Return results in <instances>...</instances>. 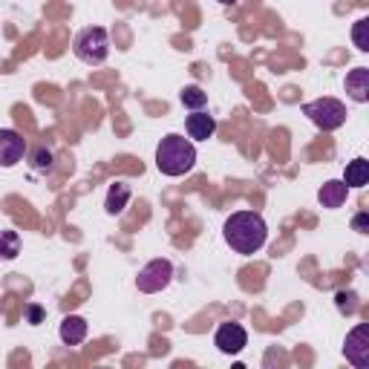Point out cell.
I'll return each instance as SVG.
<instances>
[{
	"mask_svg": "<svg viewBox=\"0 0 369 369\" xmlns=\"http://www.w3.org/2000/svg\"><path fill=\"white\" fill-rule=\"evenodd\" d=\"M338 309L343 312V314H352L355 309H358V294L355 292H338Z\"/></svg>",
	"mask_w": 369,
	"mask_h": 369,
	"instance_id": "cell-18",
	"label": "cell"
},
{
	"mask_svg": "<svg viewBox=\"0 0 369 369\" xmlns=\"http://www.w3.org/2000/svg\"><path fill=\"white\" fill-rule=\"evenodd\" d=\"M170 277H173V263L165 260V257H156V260H150L142 271H138L136 286H138V292H145V294H156V292H162L170 283Z\"/></svg>",
	"mask_w": 369,
	"mask_h": 369,
	"instance_id": "cell-5",
	"label": "cell"
},
{
	"mask_svg": "<svg viewBox=\"0 0 369 369\" xmlns=\"http://www.w3.org/2000/svg\"><path fill=\"white\" fill-rule=\"evenodd\" d=\"M127 202H130V184H127V182H116V184H110L107 202H104L107 214H121Z\"/></svg>",
	"mask_w": 369,
	"mask_h": 369,
	"instance_id": "cell-13",
	"label": "cell"
},
{
	"mask_svg": "<svg viewBox=\"0 0 369 369\" xmlns=\"http://www.w3.org/2000/svg\"><path fill=\"white\" fill-rule=\"evenodd\" d=\"M26 153V138L18 130H0V167H12Z\"/></svg>",
	"mask_w": 369,
	"mask_h": 369,
	"instance_id": "cell-8",
	"label": "cell"
},
{
	"mask_svg": "<svg viewBox=\"0 0 369 369\" xmlns=\"http://www.w3.org/2000/svg\"><path fill=\"white\" fill-rule=\"evenodd\" d=\"M40 317H43V312H40L38 306H29V320H32V323H40Z\"/></svg>",
	"mask_w": 369,
	"mask_h": 369,
	"instance_id": "cell-21",
	"label": "cell"
},
{
	"mask_svg": "<svg viewBox=\"0 0 369 369\" xmlns=\"http://www.w3.org/2000/svg\"><path fill=\"white\" fill-rule=\"evenodd\" d=\"M75 55L84 61V64H101L107 61L110 55V38H107V29L101 26H87L75 35V43H72Z\"/></svg>",
	"mask_w": 369,
	"mask_h": 369,
	"instance_id": "cell-3",
	"label": "cell"
},
{
	"mask_svg": "<svg viewBox=\"0 0 369 369\" xmlns=\"http://www.w3.org/2000/svg\"><path fill=\"white\" fill-rule=\"evenodd\" d=\"M197 165V148L194 142H188L184 136H165L159 148H156V167L165 176H184L191 173V167Z\"/></svg>",
	"mask_w": 369,
	"mask_h": 369,
	"instance_id": "cell-2",
	"label": "cell"
},
{
	"mask_svg": "<svg viewBox=\"0 0 369 369\" xmlns=\"http://www.w3.org/2000/svg\"><path fill=\"white\" fill-rule=\"evenodd\" d=\"M18 254H21L18 231H0V257H4V260H15Z\"/></svg>",
	"mask_w": 369,
	"mask_h": 369,
	"instance_id": "cell-15",
	"label": "cell"
},
{
	"mask_svg": "<svg viewBox=\"0 0 369 369\" xmlns=\"http://www.w3.org/2000/svg\"><path fill=\"white\" fill-rule=\"evenodd\" d=\"M246 343H248V335L240 323H219V329L214 335V346L222 355H237L246 349Z\"/></svg>",
	"mask_w": 369,
	"mask_h": 369,
	"instance_id": "cell-7",
	"label": "cell"
},
{
	"mask_svg": "<svg viewBox=\"0 0 369 369\" xmlns=\"http://www.w3.org/2000/svg\"><path fill=\"white\" fill-rule=\"evenodd\" d=\"M87 338V320L78 317V314H70L61 320V341L67 346H78L81 341Z\"/></svg>",
	"mask_w": 369,
	"mask_h": 369,
	"instance_id": "cell-12",
	"label": "cell"
},
{
	"mask_svg": "<svg viewBox=\"0 0 369 369\" xmlns=\"http://www.w3.org/2000/svg\"><path fill=\"white\" fill-rule=\"evenodd\" d=\"M352 228L358 231V234H366V231H369V214H366V211H360V214L352 219Z\"/></svg>",
	"mask_w": 369,
	"mask_h": 369,
	"instance_id": "cell-19",
	"label": "cell"
},
{
	"mask_svg": "<svg viewBox=\"0 0 369 369\" xmlns=\"http://www.w3.org/2000/svg\"><path fill=\"white\" fill-rule=\"evenodd\" d=\"M184 127H188L191 138H197V142H208V138L214 136V130H216V121H214V116H208L202 110H194L188 116V121H184Z\"/></svg>",
	"mask_w": 369,
	"mask_h": 369,
	"instance_id": "cell-9",
	"label": "cell"
},
{
	"mask_svg": "<svg viewBox=\"0 0 369 369\" xmlns=\"http://www.w3.org/2000/svg\"><path fill=\"white\" fill-rule=\"evenodd\" d=\"M225 243L234 248L237 254H254L265 246V237H268V228H265V219L254 211H237L225 219Z\"/></svg>",
	"mask_w": 369,
	"mask_h": 369,
	"instance_id": "cell-1",
	"label": "cell"
},
{
	"mask_svg": "<svg viewBox=\"0 0 369 369\" xmlns=\"http://www.w3.org/2000/svg\"><path fill=\"white\" fill-rule=\"evenodd\" d=\"M343 182L349 184V188H363V184L369 182V162L366 159H355L346 165V173H343Z\"/></svg>",
	"mask_w": 369,
	"mask_h": 369,
	"instance_id": "cell-14",
	"label": "cell"
},
{
	"mask_svg": "<svg viewBox=\"0 0 369 369\" xmlns=\"http://www.w3.org/2000/svg\"><path fill=\"white\" fill-rule=\"evenodd\" d=\"M219 4H225V6H231V4H237V0H219Z\"/></svg>",
	"mask_w": 369,
	"mask_h": 369,
	"instance_id": "cell-22",
	"label": "cell"
},
{
	"mask_svg": "<svg viewBox=\"0 0 369 369\" xmlns=\"http://www.w3.org/2000/svg\"><path fill=\"white\" fill-rule=\"evenodd\" d=\"M346 197H349V184L343 179H332L317 191V199L323 208H341L346 202Z\"/></svg>",
	"mask_w": 369,
	"mask_h": 369,
	"instance_id": "cell-10",
	"label": "cell"
},
{
	"mask_svg": "<svg viewBox=\"0 0 369 369\" xmlns=\"http://www.w3.org/2000/svg\"><path fill=\"white\" fill-rule=\"evenodd\" d=\"M205 101H208V92H205L202 87L191 84V87H184V89H182V104H184V107L199 110V107H205Z\"/></svg>",
	"mask_w": 369,
	"mask_h": 369,
	"instance_id": "cell-16",
	"label": "cell"
},
{
	"mask_svg": "<svg viewBox=\"0 0 369 369\" xmlns=\"http://www.w3.org/2000/svg\"><path fill=\"white\" fill-rule=\"evenodd\" d=\"M366 29H369V21H366V18H360V21L355 23V29H352L355 46H358L360 53H366V50H369V38H366Z\"/></svg>",
	"mask_w": 369,
	"mask_h": 369,
	"instance_id": "cell-17",
	"label": "cell"
},
{
	"mask_svg": "<svg viewBox=\"0 0 369 369\" xmlns=\"http://www.w3.org/2000/svg\"><path fill=\"white\" fill-rule=\"evenodd\" d=\"M50 165H53V153L40 148V150L35 153V167H38V170H43V167H50Z\"/></svg>",
	"mask_w": 369,
	"mask_h": 369,
	"instance_id": "cell-20",
	"label": "cell"
},
{
	"mask_svg": "<svg viewBox=\"0 0 369 369\" xmlns=\"http://www.w3.org/2000/svg\"><path fill=\"white\" fill-rule=\"evenodd\" d=\"M343 355L352 366L358 369H369V326L360 323L355 326L349 335H346V343H343Z\"/></svg>",
	"mask_w": 369,
	"mask_h": 369,
	"instance_id": "cell-6",
	"label": "cell"
},
{
	"mask_svg": "<svg viewBox=\"0 0 369 369\" xmlns=\"http://www.w3.org/2000/svg\"><path fill=\"white\" fill-rule=\"evenodd\" d=\"M346 92L360 104L369 101V70L366 67H358L346 75Z\"/></svg>",
	"mask_w": 369,
	"mask_h": 369,
	"instance_id": "cell-11",
	"label": "cell"
},
{
	"mask_svg": "<svg viewBox=\"0 0 369 369\" xmlns=\"http://www.w3.org/2000/svg\"><path fill=\"white\" fill-rule=\"evenodd\" d=\"M303 113H306L320 130H326V133L346 124V107H343V101H338V99H317V101H309V104L303 107Z\"/></svg>",
	"mask_w": 369,
	"mask_h": 369,
	"instance_id": "cell-4",
	"label": "cell"
}]
</instances>
